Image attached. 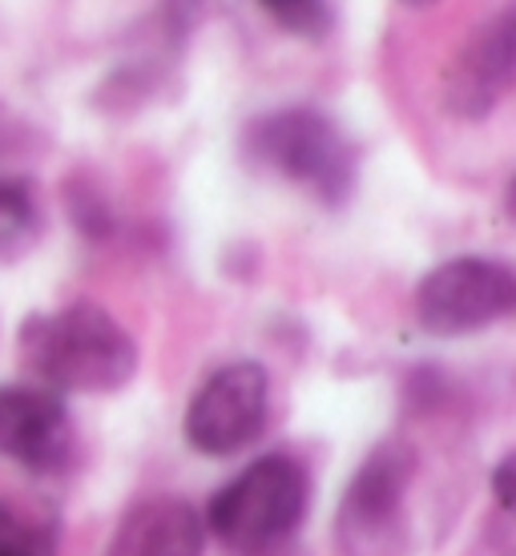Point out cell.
I'll return each mask as SVG.
<instances>
[{"label": "cell", "mask_w": 516, "mask_h": 556, "mask_svg": "<svg viewBox=\"0 0 516 556\" xmlns=\"http://www.w3.org/2000/svg\"><path fill=\"white\" fill-rule=\"evenodd\" d=\"M16 351L37 388L113 395L138 376V343L105 306L73 303L65 311L28 315L16 334Z\"/></svg>", "instance_id": "1"}, {"label": "cell", "mask_w": 516, "mask_h": 556, "mask_svg": "<svg viewBox=\"0 0 516 556\" xmlns=\"http://www.w3.org/2000/svg\"><path fill=\"white\" fill-rule=\"evenodd\" d=\"M247 162L259 174L291 181L323 206H343L355 190V150L327 113L291 105L259 117L242 138Z\"/></svg>", "instance_id": "2"}, {"label": "cell", "mask_w": 516, "mask_h": 556, "mask_svg": "<svg viewBox=\"0 0 516 556\" xmlns=\"http://www.w3.org/2000/svg\"><path fill=\"white\" fill-rule=\"evenodd\" d=\"M307 501V468L294 456L275 452V456L254 459L230 484L218 488L202 525L235 553H266L299 532Z\"/></svg>", "instance_id": "3"}, {"label": "cell", "mask_w": 516, "mask_h": 556, "mask_svg": "<svg viewBox=\"0 0 516 556\" xmlns=\"http://www.w3.org/2000/svg\"><path fill=\"white\" fill-rule=\"evenodd\" d=\"M416 480V452L404 440L379 444L351 476L336 516V548L343 556L407 553V488Z\"/></svg>", "instance_id": "4"}, {"label": "cell", "mask_w": 516, "mask_h": 556, "mask_svg": "<svg viewBox=\"0 0 516 556\" xmlns=\"http://www.w3.org/2000/svg\"><path fill=\"white\" fill-rule=\"evenodd\" d=\"M516 306V278L501 258L461 254L424 275L416 287V319L436 339L476 334Z\"/></svg>", "instance_id": "5"}, {"label": "cell", "mask_w": 516, "mask_h": 556, "mask_svg": "<svg viewBox=\"0 0 516 556\" xmlns=\"http://www.w3.org/2000/svg\"><path fill=\"white\" fill-rule=\"evenodd\" d=\"M266 412H270L266 367L254 359H238L226 363L223 371H214L194 391L186 419H181V431H186V444L194 452L223 459L259 440Z\"/></svg>", "instance_id": "6"}, {"label": "cell", "mask_w": 516, "mask_h": 556, "mask_svg": "<svg viewBox=\"0 0 516 556\" xmlns=\"http://www.w3.org/2000/svg\"><path fill=\"white\" fill-rule=\"evenodd\" d=\"M516 65V13L501 9L476 28L444 73V110L480 122L508 93Z\"/></svg>", "instance_id": "7"}, {"label": "cell", "mask_w": 516, "mask_h": 556, "mask_svg": "<svg viewBox=\"0 0 516 556\" xmlns=\"http://www.w3.org/2000/svg\"><path fill=\"white\" fill-rule=\"evenodd\" d=\"M0 456L37 476L61 472L73 456L65 400L37 383L0 388Z\"/></svg>", "instance_id": "8"}, {"label": "cell", "mask_w": 516, "mask_h": 556, "mask_svg": "<svg viewBox=\"0 0 516 556\" xmlns=\"http://www.w3.org/2000/svg\"><path fill=\"white\" fill-rule=\"evenodd\" d=\"M202 544L206 525L194 504L178 496H150L122 516L105 556H202Z\"/></svg>", "instance_id": "9"}, {"label": "cell", "mask_w": 516, "mask_h": 556, "mask_svg": "<svg viewBox=\"0 0 516 556\" xmlns=\"http://www.w3.org/2000/svg\"><path fill=\"white\" fill-rule=\"evenodd\" d=\"M37 230H41L37 190L25 178H4L0 181V258L25 254Z\"/></svg>", "instance_id": "10"}, {"label": "cell", "mask_w": 516, "mask_h": 556, "mask_svg": "<svg viewBox=\"0 0 516 556\" xmlns=\"http://www.w3.org/2000/svg\"><path fill=\"white\" fill-rule=\"evenodd\" d=\"M0 556H56L53 520H41L0 501Z\"/></svg>", "instance_id": "11"}, {"label": "cell", "mask_w": 516, "mask_h": 556, "mask_svg": "<svg viewBox=\"0 0 516 556\" xmlns=\"http://www.w3.org/2000/svg\"><path fill=\"white\" fill-rule=\"evenodd\" d=\"M282 33L303 37V41H323L336 28V9L319 4V0H263L259 4Z\"/></svg>", "instance_id": "12"}, {"label": "cell", "mask_w": 516, "mask_h": 556, "mask_svg": "<svg viewBox=\"0 0 516 556\" xmlns=\"http://www.w3.org/2000/svg\"><path fill=\"white\" fill-rule=\"evenodd\" d=\"M492 496H496V508L508 520L513 516V456H504L492 472Z\"/></svg>", "instance_id": "13"}]
</instances>
